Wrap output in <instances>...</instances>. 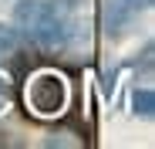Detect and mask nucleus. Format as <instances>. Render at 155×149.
Here are the masks:
<instances>
[{
    "label": "nucleus",
    "mask_w": 155,
    "mask_h": 149,
    "mask_svg": "<svg viewBox=\"0 0 155 149\" xmlns=\"http://www.w3.org/2000/svg\"><path fill=\"white\" fill-rule=\"evenodd\" d=\"M64 4H81V0H64Z\"/></svg>",
    "instance_id": "nucleus-7"
},
{
    "label": "nucleus",
    "mask_w": 155,
    "mask_h": 149,
    "mask_svg": "<svg viewBox=\"0 0 155 149\" xmlns=\"http://www.w3.org/2000/svg\"><path fill=\"white\" fill-rule=\"evenodd\" d=\"M71 102V85L61 71L41 68L24 81V105L34 119H61Z\"/></svg>",
    "instance_id": "nucleus-2"
},
{
    "label": "nucleus",
    "mask_w": 155,
    "mask_h": 149,
    "mask_svg": "<svg viewBox=\"0 0 155 149\" xmlns=\"http://www.w3.org/2000/svg\"><path fill=\"white\" fill-rule=\"evenodd\" d=\"M118 4H121L128 14H138V10H148V7H152V0H118Z\"/></svg>",
    "instance_id": "nucleus-6"
},
{
    "label": "nucleus",
    "mask_w": 155,
    "mask_h": 149,
    "mask_svg": "<svg viewBox=\"0 0 155 149\" xmlns=\"http://www.w3.org/2000/svg\"><path fill=\"white\" fill-rule=\"evenodd\" d=\"M10 98H14V88H10V81L0 74V112H7L10 109Z\"/></svg>",
    "instance_id": "nucleus-4"
},
{
    "label": "nucleus",
    "mask_w": 155,
    "mask_h": 149,
    "mask_svg": "<svg viewBox=\"0 0 155 149\" xmlns=\"http://www.w3.org/2000/svg\"><path fill=\"white\" fill-rule=\"evenodd\" d=\"M135 112H142V115H152V92H135Z\"/></svg>",
    "instance_id": "nucleus-5"
},
{
    "label": "nucleus",
    "mask_w": 155,
    "mask_h": 149,
    "mask_svg": "<svg viewBox=\"0 0 155 149\" xmlns=\"http://www.w3.org/2000/svg\"><path fill=\"white\" fill-rule=\"evenodd\" d=\"M17 27L24 31V37H31L44 51H61L71 37V20L58 4L47 0H20L14 10Z\"/></svg>",
    "instance_id": "nucleus-1"
},
{
    "label": "nucleus",
    "mask_w": 155,
    "mask_h": 149,
    "mask_svg": "<svg viewBox=\"0 0 155 149\" xmlns=\"http://www.w3.org/2000/svg\"><path fill=\"white\" fill-rule=\"evenodd\" d=\"M17 54H20V37H17V31H10V27L0 24V64L10 61V58H17Z\"/></svg>",
    "instance_id": "nucleus-3"
}]
</instances>
